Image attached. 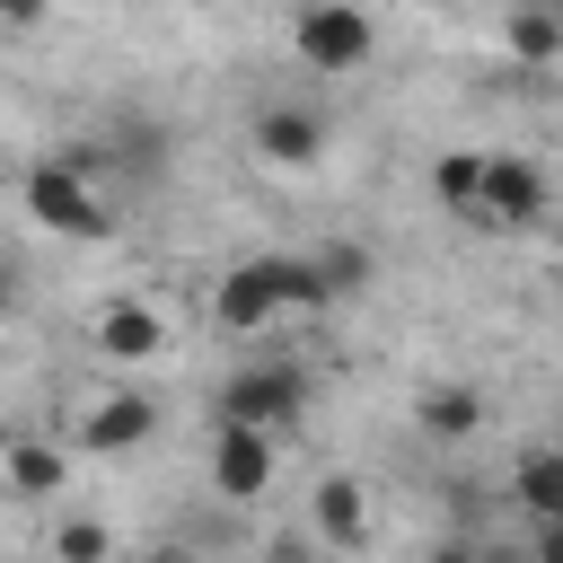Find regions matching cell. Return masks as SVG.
Listing matches in <instances>:
<instances>
[{
	"mask_svg": "<svg viewBox=\"0 0 563 563\" xmlns=\"http://www.w3.org/2000/svg\"><path fill=\"white\" fill-rule=\"evenodd\" d=\"M18 202H26V220L53 229V238H79V246H106V238H114V211L97 202V185H88L62 150L35 158V167L18 176Z\"/></svg>",
	"mask_w": 563,
	"mask_h": 563,
	"instance_id": "cell-1",
	"label": "cell"
},
{
	"mask_svg": "<svg viewBox=\"0 0 563 563\" xmlns=\"http://www.w3.org/2000/svg\"><path fill=\"white\" fill-rule=\"evenodd\" d=\"M211 413H238V422H264L273 440H290L308 422V369L299 361H246L220 378V405Z\"/></svg>",
	"mask_w": 563,
	"mask_h": 563,
	"instance_id": "cell-2",
	"label": "cell"
},
{
	"mask_svg": "<svg viewBox=\"0 0 563 563\" xmlns=\"http://www.w3.org/2000/svg\"><path fill=\"white\" fill-rule=\"evenodd\" d=\"M554 211V176L528 158V150H484V194H475V229H501V238H519V229H537Z\"/></svg>",
	"mask_w": 563,
	"mask_h": 563,
	"instance_id": "cell-3",
	"label": "cell"
},
{
	"mask_svg": "<svg viewBox=\"0 0 563 563\" xmlns=\"http://www.w3.org/2000/svg\"><path fill=\"white\" fill-rule=\"evenodd\" d=\"M202 475H211V493H220V501H255V493H273V475H282V440H273L264 422L211 413V449H202Z\"/></svg>",
	"mask_w": 563,
	"mask_h": 563,
	"instance_id": "cell-4",
	"label": "cell"
},
{
	"mask_svg": "<svg viewBox=\"0 0 563 563\" xmlns=\"http://www.w3.org/2000/svg\"><path fill=\"white\" fill-rule=\"evenodd\" d=\"M290 53H299L308 70H361V62L378 53V26H369L361 0H299V18H290Z\"/></svg>",
	"mask_w": 563,
	"mask_h": 563,
	"instance_id": "cell-5",
	"label": "cell"
},
{
	"mask_svg": "<svg viewBox=\"0 0 563 563\" xmlns=\"http://www.w3.org/2000/svg\"><path fill=\"white\" fill-rule=\"evenodd\" d=\"M325 141H334V123L317 114V106H299V97H273V106H255V123H246V150L264 158V167H317L325 158Z\"/></svg>",
	"mask_w": 563,
	"mask_h": 563,
	"instance_id": "cell-6",
	"label": "cell"
},
{
	"mask_svg": "<svg viewBox=\"0 0 563 563\" xmlns=\"http://www.w3.org/2000/svg\"><path fill=\"white\" fill-rule=\"evenodd\" d=\"M211 325L220 334H264L282 325V282H273V255H246L211 282Z\"/></svg>",
	"mask_w": 563,
	"mask_h": 563,
	"instance_id": "cell-7",
	"label": "cell"
},
{
	"mask_svg": "<svg viewBox=\"0 0 563 563\" xmlns=\"http://www.w3.org/2000/svg\"><path fill=\"white\" fill-rule=\"evenodd\" d=\"M150 431H158V396L114 387V396H97V405L79 413V431H70V440H79L88 457H123V449H141Z\"/></svg>",
	"mask_w": 563,
	"mask_h": 563,
	"instance_id": "cell-8",
	"label": "cell"
},
{
	"mask_svg": "<svg viewBox=\"0 0 563 563\" xmlns=\"http://www.w3.org/2000/svg\"><path fill=\"white\" fill-rule=\"evenodd\" d=\"M88 343H97L106 361L132 369V361H158V352H167V317H158L150 299H106L97 325H88Z\"/></svg>",
	"mask_w": 563,
	"mask_h": 563,
	"instance_id": "cell-9",
	"label": "cell"
},
{
	"mask_svg": "<svg viewBox=\"0 0 563 563\" xmlns=\"http://www.w3.org/2000/svg\"><path fill=\"white\" fill-rule=\"evenodd\" d=\"M413 422H422V440L457 449V440H475V431L493 422V405H484V387H475V378H431V387L413 396Z\"/></svg>",
	"mask_w": 563,
	"mask_h": 563,
	"instance_id": "cell-10",
	"label": "cell"
},
{
	"mask_svg": "<svg viewBox=\"0 0 563 563\" xmlns=\"http://www.w3.org/2000/svg\"><path fill=\"white\" fill-rule=\"evenodd\" d=\"M62 484H70V449H53V440H35V431H9V440H0V493L53 501Z\"/></svg>",
	"mask_w": 563,
	"mask_h": 563,
	"instance_id": "cell-11",
	"label": "cell"
},
{
	"mask_svg": "<svg viewBox=\"0 0 563 563\" xmlns=\"http://www.w3.org/2000/svg\"><path fill=\"white\" fill-rule=\"evenodd\" d=\"M501 53L519 70H554L563 62V0H510L501 9Z\"/></svg>",
	"mask_w": 563,
	"mask_h": 563,
	"instance_id": "cell-12",
	"label": "cell"
},
{
	"mask_svg": "<svg viewBox=\"0 0 563 563\" xmlns=\"http://www.w3.org/2000/svg\"><path fill=\"white\" fill-rule=\"evenodd\" d=\"M308 519H317V545H334V554L369 545V493H361V475H325L308 493Z\"/></svg>",
	"mask_w": 563,
	"mask_h": 563,
	"instance_id": "cell-13",
	"label": "cell"
},
{
	"mask_svg": "<svg viewBox=\"0 0 563 563\" xmlns=\"http://www.w3.org/2000/svg\"><path fill=\"white\" fill-rule=\"evenodd\" d=\"M510 501L528 519H563V440H537L510 457Z\"/></svg>",
	"mask_w": 563,
	"mask_h": 563,
	"instance_id": "cell-14",
	"label": "cell"
},
{
	"mask_svg": "<svg viewBox=\"0 0 563 563\" xmlns=\"http://www.w3.org/2000/svg\"><path fill=\"white\" fill-rule=\"evenodd\" d=\"M475 194H484V150H449V158H431V202H440L449 220L475 229Z\"/></svg>",
	"mask_w": 563,
	"mask_h": 563,
	"instance_id": "cell-15",
	"label": "cell"
},
{
	"mask_svg": "<svg viewBox=\"0 0 563 563\" xmlns=\"http://www.w3.org/2000/svg\"><path fill=\"white\" fill-rule=\"evenodd\" d=\"M308 255H317V273H325L334 299H361V290L378 282V255H369L361 238H325V246H308Z\"/></svg>",
	"mask_w": 563,
	"mask_h": 563,
	"instance_id": "cell-16",
	"label": "cell"
},
{
	"mask_svg": "<svg viewBox=\"0 0 563 563\" xmlns=\"http://www.w3.org/2000/svg\"><path fill=\"white\" fill-rule=\"evenodd\" d=\"M273 282H282V317H317V308H334L317 255H273Z\"/></svg>",
	"mask_w": 563,
	"mask_h": 563,
	"instance_id": "cell-17",
	"label": "cell"
},
{
	"mask_svg": "<svg viewBox=\"0 0 563 563\" xmlns=\"http://www.w3.org/2000/svg\"><path fill=\"white\" fill-rule=\"evenodd\" d=\"M53 554H62V563H106V554H114V528H106V519H62V528H53Z\"/></svg>",
	"mask_w": 563,
	"mask_h": 563,
	"instance_id": "cell-18",
	"label": "cell"
},
{
	"mask_svg": "<svg viewBox=\"0 0 563 563\" xmlns=\"http://www.w3.org/2000/svg\"><path fill=\"white\" fill-rule=\"evenodd\" d=\"M44 9H53V0H0V26L26 35V26H44Z\"/></svg>",
	"mask_w": 563,
	"mask_h": 563,
	"instance_id": "cell-19",
	"label": "cell"
},
{
	"mask_svg": "<svg viewBox=\"0 0 563 563\" xmlns=\"http://www.w3.org/2000/svg\"><path fill=\"white\" fill-rule=\"evenodd\" d=\"M537 554H554V563H563V519H537Z\"/></svg>",
	"mask_w": 563,
	"mask_h": 563,
	"instance_id": "cell-20",
	"label": "cell"
},
{
	"mask_svg": "<svg viewBox=\"0 0 563 563\" xmlns=\"http://www.w3.org/2000/svg\"><path fill=\"white\" fill-rule=\"evenodd\" d=\"M0 308H18V264L0 255Z\"/></svg>",
	"mask_w": 563,
	"mask_h": 563,
	"instance_id": "cell-21",
	"label": "cell"
},
{
	"mask_svg": "<svg viewBox=\"0 0 563 563\" xmlns=\"http://www.w3.org/2000/svg\"><path fill=\"white\" fill-rule=\"evenodd\" d=\"M0 317H9V308H0Z\"/></svg>",
	"mask_w": 563,
	"mask_h": 563,
	"instance_id": "cell-22",
	"label": "cell"
}]
</instances>
